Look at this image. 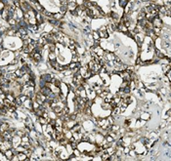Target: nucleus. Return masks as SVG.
<instances>
[{
  "instance_id": "1",
  "label": "nucleus",
  "mask_w": 171,
  "mask_h": 161,
  "mask_svg": "<svg viewBox=\"0 0 171 161\" xmlns=\"http://www.w3.org/2000/svg\"><path fill=\"white\" fill-rule=\"evenodd\" d=\"M152 24H153V26L154 27H158V28H162L163 27V21H162V19H160L159 17H155L153 20H152Z\"/></svg>"
},
{
  "instance_id": "2",
  "label": "nucleus",
  "mask_w": 171,
  "mask_h": 161,
  "mask_svg": "<svg viewBox=\"0 0 171 161\" xmlns=\"http://www.w3.org/2000/svg\"><path fill=\"white\" fill-rule=\"evenodd\" d=\"M115 56H116V55H114L113 53H111V52H105L104 58L107 60V62H112V61H114Z\"/></svg>"
},
{
  "instance_id": "3",
  "label": "nucleus",
  "mask_w": 171,
  "mask_h": 161,
  "mask_svg": "<svg viewBox=\"0 0 171 161\" xmlns=\"http://www.w3.org/2000/svg\"><path fill=\"white\" fill-rule=\"evenodd\" d=\"M76 7H77V2L76 1H71V2L68 3V11L69 12H73V11H75Z\"/></svg>"
},
{
  "instance_id": "4",
  "label": "nucleus",
  "mask_w": 171,
  "mask_h": 161,
  "mask_svg": "<svg viewBox=\"0 0 171 161\" xmlns=\"http://www.w3.org/2000/svg\"><path fill=\"white\" fill-rule=\"evenodd\" d=\"M98 34L100 36V39H106V38H108L109 37V33H108V31H107V29H99L98 30Z\"/></svg>"
},
{
  "instance_id": "5",
  "label": "nucleus",
  "mask_w": 171,
  "mask_h": 161,
  "mask_svg": "<svg viewBox=\"0 0 171 161\" xmlns=\"http://www.w3.org/2000/svg\"><path fill=\"white\" fill-rule=\"evenodd\" d=\"M52 77H53V75H51L50 73H44V74H42L40 76V79L45 81V82H51Z\"/></svg>"
},
{
  "instance_id": "6",
  "label": "nucleus",
  "mask_w": 171,
  "mask_h": 161,
  "mask_svg": "<svg viewBox=\"0 0 171 161\" xmlns=\"http://www.w3.org/2000/svg\"><path fill=\"white\" fill-rule=\"evenodd\" d=\"M49 120H50V118L47 119V118H45L43 116H38V118H37V121L40 125H46L47 123H49Z\"/></svg>"
},
{
  "instance_id": "7",
  "label": "nucleus",
  "mask_w": 171,
  "mask_h": 161,
  "mask_svg": "<svg viewBox=\"0 0 171 161\" xmlns=\"http://www.w3.org/2000/svg\"><path fill=\"white\" fill-rule=\"evenodd\" d=\"M25 125H26V127L27 128H28L29 130H31V129H34V126H33V123H32V121H31V119L30 118H27V120H26V122H25Z\"/></svg>"
},
{
  "instance_id": "8",
  "label": "nucleus",
  "mask_w": 171,
  "mask_h": 161,
  "mask_svg": "<svg viewBox=\"0 0 171 161\" xmlns=\"http://www.w3.org/2000/svg\"><path fill=\"white\" fill-rule=\"evenodd\" d=\"M117 30L119 32H123V33H126L128 31V28L124 26V24H118L117 25Z\"/></svg>"
},
{
  "instance_id": "9",
  "label": "nucleus",
  "mask_w": 171,
  "mask_h": 161,
  "mask_svg": "<svg viewBox=\"0 0 171 161\" xmlns=\"http://www.w3.org/2000/svg\"><path fill=\"white\" fill-rule=\"evenodd\" d=\"M68 12V4H61L60 7V13L62 15H66Z\"/></svg>"
},
{
  "instance_id": "10",
  "label": "nucleus",
  "mask_w": 171,
  "mask_h": 161,
  "mask_svg": "<svg viewBox=\"0 0 171 161\" xmlns=\"http://www.w3.org/2000/svg\"><path fill=\"white\" fill-rule=\"evenodd\" d=\"M146 19V13L143 11V9H141L140 11H139V13H138V17H137V21H142Z\"/></svg>"
},
{
  "instance_id": "11",
  "label": "nucleus",
  "mask_w": 171,
  "mask_h": 161,
  "mask_svg": "<svg viewBox=\"0 0 171 161\" xmlns=\"http://www.w3.org/2000/svg\"><path fill=\"white\" fill-rule=\"evenodd\" d=\"M7 21H8V24H9V26H17V24H18L17 20H16V19H14V18H9V19L7 20Z\"/></svg>"
},
{
  "instance_id": "12",
  "label": "nucleus",
  "mask_w": 171,
  "mask_h": 161,
  "mask_svg": "<svg viewBox=\"0 0 171 161\" xmlns=\"http://www.w3.org/2000/svg\"><path fill=\"white\" fill-rule=\"evenodd\" d=\"M101 106H102V109H103L104 110H112V106H111V104H110L109 103L103 102V103L101 104Z\"/></svg>"
},
{
  "instance_id": "13",
  "label": "nucleus",
  "mask_w": 171,
  "mask_h": 161,
  "mask_svg": "<svg viewBox=\"0 0 171 161\" xmlns=\"http://www.w3.org/2000/svg\"><path fill=\"white\" fill-rule=\"evenodd\" d=\"M17 155H18L19 161H24V160H26L27 157L25 152H17Z\"/></svg>"
},
{
  "instance_id": "14",
  "label": "nucleus",
  "mask_w": 171,
  "mask_h": 161,
  "mask_svg": "<svg viewBox=\"0 0 171 161\" xmlns=\"http://www.w3.org/2000/svg\"><path fill=\"white\" fill-rule=\"evenodd\" d=\"M9 129V125L7 123H1L0 124V132H5Z\"/></svg>"
},
{
  "instance_id": "15",
  "label": "nucleus",
  "mask_w": 171,
  "mask_h": 161,
  "mask_svg": "<svg viewBox=\"0 0 171 161\" xmlns=\"http://www.w3.org/2000/svg\"><path fill=\"white\" fill-rule=\"evenodd\" d=\"M56 58H57L56 52H48V59H49V61L56 60Z\"/></svg>"
},
{
  "instance_id": "16",
  "label": "nucleus",
  "mask_w": 171,
  "mask_h": 161,
  "mask_svg": "<svg viewBox=\"0 0 171 161\" xmlns=\"http://www.w3.org/2000/svg\"><path fill=\"white\" fill-rule=\"evenodd\" d=\"M105 139H106V141H107V142H109V143H113V142L115 141V140H114V139H113L112 136H110L109 134H108V135H107V136L105 137Z\"/></svg>"
},
{
  "instance_id": "17",
  "label": "nucleus",
  "mask_w": 171,
  "mask_h": 161,
  "mask_svg": "<svg viewBox=\"0 0 171 161\" xmlns=\"http://www.w3.org/2000/svg\"><path fill=\"white\" fill-rule=\"evenodd\" d=\"M164 76H166V77H167L168 82H170V81H171V69H168L166 72H164Z\"/></svg>"
},
{
  "instance_id": "18",
  "label": "nucleus",
  "mask_w": 171,
  "mask_h": 161,
  "mask_svg": "<svg viewBox=\"0 0 171 161\" xmlns=\"http://www.w3.org/2000/svg\"><path fill=\"white\" fill-rule=\"evenodd\" d=\"M66 147H67V151L69 152V154H71V153H72V151H73V148L71 147V145H70V144H69V143L66 145Z\"/></svg>"
},
{
  "instance_id": "19",
  "label": "nucleus",
  "mask_w": 171,
  "mask_h": 161,
  "mask_svg": "<svg viewBox=\"0 0 171 161\" xmlns=\"http://www.w3.org/2000/svg\"><path fill=\"white\" fill-rule=\"evenodd\" d=\"M123 124H124V128H128L131 124V119H129V118H128V119H125Z\"/></svg>"
},
{
  "instance_id": "20",
  "label": "nucleus",
  "mask_w": 171,
  "mask_h": 161,
  "mask_svg": "<svg viewBox=\"0 0 171 161\" xmlns=\"http://www.w3.org/2000/svg\"><path fill=\"white\" fill-rule=\"evenodd\" d=\"M128 2H129V1H127V0H119V6L124 8L128 4Z\"/></svg>"
},
{
  "instance_id": "21",
  "label": "nucleus",
  "mask_w": 171,
  "mask_h": 161,
  "mask_svg": "<svg viewBox=\"0 0 171 161\" xmlns=\"http://www.w3.org/2000/svg\"><path fill=\"white\" fill-rule=\"evenodd\" d=\"M16 150H17V152H24L25 150H26V147L21 145H19V146L16 148Z\"/></svg>"
},
{
  "instance_id": "22",
  "label": "nucleus",
  "mask_w": 171,
  "mask_h": 161,
  "mask_svg": "<svg viewBox=\"0 0 171 161\" xmlns=\"http://www.w3.org/2000/svg\"><path fill=\"white\" fill-rule=\"evenodd\" d=\"M92 37H93V39L94 40H100V36H99V34H98V31L97 32H93L92 33Z\"/></svg>"
},
{
  "instance_id": "23",
  "label": "nucleus",
  "mask_w": 171,
  "mask_h": 161,
  "mask_svg": "<svg viewBox=\"0 0 171 161\" xmlns=\"http://www.w3.org/2000/svg\"><path fill=\"white\" fill-rule=\"evenodd\" d=\"M72 153H73L74 155H75L76 157H79V156H80V154H81V152L79 151V150H78L77 148H74V149H73V151H72Z\"/></svg>"
},
{
  "instance_id": "24",
  "label": "nucleus",
  "mask_w": 171,
  "mask_h": 161,
  "mask_svg": "<svg viewBox=\"0 0 171 161\" xmlns=\"http://www.w3.org/2000/svg\"><path fill=\"white\" fill-rule=\"evenodd\" d=\"M128 84H129V82H127V81H123L122 83H121V85H120V90H122V89H124L125 87H127L128 86Z\"/></svg>"
},
{
  "instance_id": "25",
  "label": "nucleus",
  "mask_w": 171,
  "mask_h": 161,
  "mask_svg": "<svg viewBox=\"0 0 171 161\" xmlns=\"http://www.w3.org/2000/svg\"><path fill=\"white\" fill-rule=\"evenodd\" d=\"M150 118V114L149 113H144L141 115V119H144V120H147Z\"/></svg>"
},
{
  "instance_id": "26",
  "label": "nucleus",
  "mask_w": 171,
  "mask_h": 161,
  "mask_svg": "<svg viewBox=\"0 0 171 161\" xmlns=\"http://www.w3.org/2000/svg\"><path fill=\"white\" fill-rule=\"evenodd\" d=\"M16 134H17V136H19V137H21V138L26 135L25 132H23L22 130H18V131H16Z\"/></svg>"
},
{
  "instance_id": "27",
  "label": "nucleus",
  "mask_w": 171,
  "mask_h": 161,
  "mask_svg": "<svg viewBox=\"0 0 171 161\" xmlns=\"http://www.w3.org/2000/svg\"><path fill=\"white\" fill-rule=\"evenodd\" d=\"M4 7H5V4L1 1V0H0V12H1V11L4 9Z\"/></svg>"
},
{
  "instance_id": "28",
  "label": "nucleus",
  "mask_w": 171,
  "mask_h": 161,
  "mask_svg": "<svg viewBox=\"0 0 171 161\" xmlns=\"http://www.w3.org/2000/svg\"><path fill=\"white\" fill-rule=\"evenodd\" d=\"M136 63H137V64H142V60H141V58H140V57H138V58H137Z\"/></svg>"
},
{
  "instance_id": "29",
  "label": "nucleus",
  "mask_w": 171,
  "mask_h": 161,
  "mask_svg": "<svg viewBox=\"0 0 171 161\" xmlns=\"http://www.w3.org/2000/svg\"><path fill=\"white\" fill-rule=\"evenodd\" d=\"M166 126V121L164 120V121H162L161 122V125H160V128H163V127H165Z\"/></svg>"
},
{
  "instance_id": "30",
  "label": "nucleus",
  "mask_w": 171,
  "mask_h": 161,
  "mask_svg": "<svg viewBox=\"0 0 171 161\" xmlns=\"http://www.w3.org/2000/svg\"><path fill=\"white\" fill-rule=\"evenodd\" d=\"M17 63H18V60H17V59L11 62V64H17Z\"/></svg>"
},
{
  "instance_id": "31",
  "label": "nucleus",
  "mask_w": 171,
  "mask_h": 161,
  "mask_svg": "<svg viewBox=\"0 0 171 161\" xmlns=\"http://www.w3.org/2000/svg\"><path fill=\"white\" fill-rule=\"evenodd\" d=\"M166 114H167V117H170V116H171V110H170V109H168V110H167V112H166Z\"/></svg>"
},
{
  "instance_id": "32",
  "label": "nucleus",
  "mask_w": 171,
  "mask_h": 161,
  "mask_svg": "<svg viewBox=\"0 0 171 161\" xmlns=\"http://www.w3.org/2000/svg\"><path fill=\"white\" fill-rule=\"evenodd\" d=\"M2 43H3V38L0 36V44H2Z\"/></svg>"
},
{
  "instance_id": "33",
  "label": "nucleus",
  "mask_w": 171,
  "mask_h": 161,
  "mask_svg": "<svg viewBox=\"0 0 171 161\" xmlns=\"http://www.w3.org/2000/svg\"><path fill=\"white\" fill-rule=\"evenodd\" d=\"M161 1H163V0H161Z\"/></svg>"
},
{
  "instance_id": "34",
  "label": "nucleus",
  "mask_w": 171,
  "mask_h": 161,
  "mask_svg": "<svg viewBox=\"0 0 171 161\" xmlns=\"http://www.w3.org/2000/svg\"></svg>"
}]
</instances>
